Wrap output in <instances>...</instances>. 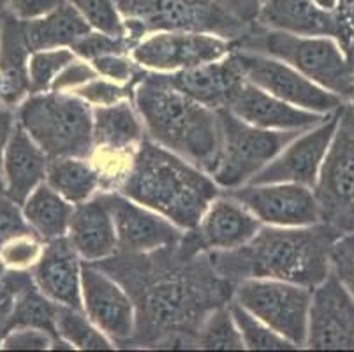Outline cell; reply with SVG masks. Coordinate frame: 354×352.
<instances>
[{
  "instance_id": "obj_1",
  "label": "cell",
  "mask_w": 354,
  "mask_h": 352,
  "mask_svg": "<svg viewBox=\"0 0 354 352\" xmlns=\"http://www.w3.org/2000/svg\"><path fill=\"white\" fill-rule=\"evenodd\" d=\"M94 264L133 298L136 329L127 347L198 349L203 322L233 299L234 284L218 275L210 252L182 240L143 254L117 252Z\"/></svg>"
},
{
  "instance_id": "obj_2",
  "label": "cell",
  "mask_w": 354,
  "mask_h": 352,
  "mask_svg": "<svg viewBox=\"0 0 354 352\" xmlns=\"http://www.w3.org/2000/svg\"><path fill=\"white\" fill-rule=\"evenodd\" d=\"M340 234L324 222L301 228L261 225L256 237L233 250L210 252L222 279H272L298 286H319L331 271V250Z\"/></svg>"
},
{
  "instance_id": "obj_3",
  "label": "cell",
  "mask_w": 354,
  "mask_h": 352,
  "mask_svg": "<svg viewBox=\"0 0 354 352\" xmlns=\"http://www.w3.org/2000/svg\"><path fill=\"white\" fill-rule=\"evenodd\" d=\"M117 192L189 231L222 190L207 171L145 138Z\"/></svg>"
},
{
  "instance_id": "obj_4",
  "label": "cell",
  "mask_w": 354,
  "mask_h": 352,
  "mask_svg": "<svg viewBox=\"0 0 354 352\" xmlns=\"http://www.w3.org/2000/svg\"><path fill=\"white\" fill-rule=\"evenodd\" d=\"M133 101L147 138L210 173L221 143L218 111L176 90L162 73L143 69Z\"/></svg>"
},
{
  "instance_id": "obj_5",
  "label": "cell",
  "mask_w": 354,
  "mask_h": 352,
  "mask_svg": "<svg viewBox=\"0 0 354 352\" xmlns=\"http://www.w3.org/2000/svg\"><path fill=\"white\" fill-rule=\"evenodd\" d=\"M233 50L279 58L324 90L342 97L346 102L353 99L354 67L337 39L326 35H296L252 24L245 34L233 41Z\"/></svg>"
},
{
  "instance_id": "obj_6",
  "label": "cell",
  "mask_w": 354,
  "mask_h": 352,
  "mask_svg": "<svg viewBox=\"0 0 354 352\" xmlns=\"http://www.w3.org/2000/svg\"><path fill=\"white\" fill-rule=\"evenodd\" d=\"M18 124L50 157H90L94 108L73 92H39L18 106Z\"/></svg>"
},
{
  "instance_id": "obj_7",
  "label": "cell",
  "mask_w": 354,
  "mask_h": 352,
  "mask_svg": "<svg viewBox=\"0 0 354 352\" xmlns=\"http://www.w3.org/2000/svg\"><path fill=\"white\" fill-rule=\"evenodd\" d=\"M115 4L134 46L145 35L162 30L210 32L236 41L250 27L233 18L215 0H115Z\"/></svg>"
},
{
  "instance_id": "obj_8",
  "label": "cell",
  "mask_w": 354,
  "mask_h": 352,
  "mask_svg": "<svg viewBox=\"0 0 354 352\" xmlns=\"http://www.w3.org/2000/svg\"><path fill=\"white\" fill-rule=\"evenodd\" d=\"M221 143L210 176L221 190H233L250 183L277 155L304 131H268L259 129L227 109H218Z\"/></svg>"
},
{
  "instance_id": "obj_9",
  "label": "cell",
  "mask_w": 354,
  "mask_h": 352,
  "mask_svg": "<svg viewBox=\"0 0 354 352\" xmlns=\"http://www.w3.org/2000/svg\"><path fill=\"white\" fill-rule=\"evenodd\" d=\"M321 222L354 234V108L346 102L314 185Z\"/></svg>"
},
{
  "instance_id": "obj_10",
  "label": "cell",
  "mask_w": 354,
  "mask_h": 352,
  "mask_svg": "<svg viewBox=\"0 0 354 352\" xmlns=\"http://www.w3.org/2000/svg\"><path fill=\"white\" fill-rule=\"evenodd\" d=\"M233 299L298 349L305 347L310 287L284 280L249 279L234 286Z\"/></svg>"
},
{
  "instance_id": "obj_11",
  "label": "cell",
  "mask_w": 354,
  "mask_h": 352,
  "mask_svg": "<svg viewBox=\"0 0 354 352\" xmlns=\"http://www.w3.org/2000/svg\"><path fill=\"white\" fill-rule=\"evenodd\" d=\"M231 55L245 80L296 108L331 115L346 104L342 97L324 90L279 58L245 50H233Z\"/></svg>"
},
{
  "instance_id": "obj_12",
  "label": "cell",
  "mask_w": 354,
  "mask_h": 352,
  "mask_svg": "<svg viewBox=\"0 0 354 352\" xmlns=\"http://www.w3.org/2000/svg\"><path fill=\"white\" fill-rule=\"evenodd\" d=\"M233 51V41L210 32L162 30L148 34L133 48L131 57L141 69L176 73L217 62Z\"/></svg>"
},
{
  "instance_id": "obj_13",
  "label": "cell",
  "mask_w": 354,
  "mask_h": 352,
  "mask_svg": "<svg viewBox=\"0 0 354 352\" xmlns=\"http://www.w3.org/2000/svg\"><path fill=\"white\" fill-rule=\"evenodd\" d=\"M240 201L263 225L301 228L321 222L314 190L300 183H247L222 190Z\"/></svg>"
},
{
  "instance_id": "obj_14",
  "label": "cell",
  "mask_w": 354,
  "mask_h": 352,
  "mask_svg": "<svg viewBox=\"0 0 354 352\" xmlns=\"http://www.w3.org/2000/svg\"><path fill=\"white\" fill-rule=\"evenodd\" d=\"M83 312L115 345L127 347L136 329V308L120 282L94 263L82 268Z\"/></svg>"
},
{
  "instance_id": "obj_15",
  "label": "cell",
  "mask_w": 354,
  "mask_h": 352,
  "mask_svg": "<svg viewBox=\"0 0 354 352\" xmlns=\"http://www.w3.org/2000/svg\"><path fill=\"white\" fill-rule=\"evenodd\" d=\"M340 109L328 115L319 125L296 136L250 183H300L314 189L339 125Z\"/></svg>"
},
{
  "instance_id": "obj_16",
  "label": "cell",
  "mask_w": 354,
  "mask_h": 352,
  "mask_svg": "<svg viewBox=\"0 0 354 352\" xmlns=\"http://www.w3.org/2000/svg\"><path fill=\"white\" fill-rule=\"evenodd\" d=\"M305 347L354 349V298L333 271L312 289Z\"/></svg>"
},
{
  "instance_id": "obj_17",
  "label": "cell",
  "mask_w": 354,
  "mask_h": 352,
  "mask_svg": "<svg viewBox=\"0 0 354 352\" xmlns=\"http://www.w3.org/2000/svg\"><path fill=\"white\" fill-rule=\"evenodd\" d=\"M117 229L118 252L143 254L180 243L183 229L160 213L129 199L120 192H102Z\"/></svg>"
},
{
  "instance_id": "obj_18",
  "label": "cell",
  "mask_w": 354,
  "mask_h": 352,
  "mask_svg": "<svg viewBox=\"0 0 354 352\" xmlns=\"http://www.w3.org/2000/svg\"><path fill=\"white\" fill-rule=\"evenodd\" d=\"M261 225L240 201L221 192L203 213L199 224L183 232L182 241L196 252L233 250L252 240Z\"/></svg>"
},
{
  "instance_id": "obj_19",
  "label": "cell",
  "mask_w": 354,
  "mask_h": 352,
  "mask_svg": "<svg viewBox=\"0 0 354 352\" xmlns=\"http://www.w3.org/2000/svg\"><path fill=\"white\" fill-rule=\"evenodd\" d=\"M226 109L240 120L268 131H307L328 118V115L296 108L249 80L241 82Z\"/></svg>"
},
{
  "instance_id": "obj_20",
  "label": "cell",
  "mask_w": 354,
  "mask_h": 352,
  "mask_svg": "<svg viewBox=\"0 0 354 352\" xmlns=\"http://www.w3.org/2000/svg\"><path fill=\"white\" fill-rule=\"evenodd\" d=\"M83 259L67 237L44 243L43 254L32 266L37 289L62 306L83 310L82 298Z\"/></svg>"
},
{
  "instance_id": "obj_21",
  "label": "cell",
  "mask_w": 354,
  "mask_h": 352,
  "mask_svg": "<svg viewBox=\"0 0 354 352\" xmlns=\"http://www.w3.org/2000/svg\"><path fill=\"white\" fill-rule=\"evenodd\" d=\"M67 240L85 263H99L117 254V229L104 194L74 206Z\"/></svg>"
},
{
  "instance_id": "obj_22",
  "label": "cell",
  "mask_w": 354,
  "mask_h": 352,
  "mask_svg": "<svg viewBox=\"0 0 354 352\" xmlns=\"http://www.w3.org/2000/svg\"><path fill=\"white\" fill-rule=\"evenodd\" d=\"M162 74L176 90L217 111L227 108L238 86L245 80L231 53L217 62Z\"/></svg>"
},
{
  "instance_id": "obj_23",
  "label": "cell",
  "mask_w": 354,
  "mask_h": 352,
  "mask_svg": "<svg viewBox=\"0 0 354 352\" xmlns=\"http://www.w3.org/2000/svg\"><path fill=\"white\" fill-rule=\"evenodd\" d=\"M0 106L18 108L32 93L28 76L30 48L25 25L9 11L0 12Z\"/></svg>"
},
{
  "instance_id": "obj_24",
  "label": "cell",
  "mask_w": 354,
  "mask_h": 352,
  "mask_svg": "<svg viewBox=\"0 0 354 352\" xmlns=\"http://www.w3.org/2000/svg\"><path fill=\"white\" fill-rule=\"evenodd\" d=\"M256 24L296 35L339 39V18L315 0H263Z\"/></svg>"
},
{
  "instance_id": "obj_25",
  "label": "cell",
  "mask_w": 354,
  "mask_h": 352,
  "mask_svg": "<svg viewBox=\"0 0 354 352\" xmlns=\"http://www.w3.org/2000/svg\"><path fill=\"white\" fill-rule=\"evenodd\" d=\"M48 164L50 157L20 124H16L4 151L6 196L24 206L28 196L46 182Z\"/></svg>"
},
{
  "instance_id": "obj_26",
  "label": "cell",
  "mask_w": 354,
  "mask_h": 352,
  "mask_svg": "<svg viewBox=\"0 0 354 352\" xmlns=\"http://www.w3.org/2000/svg\"><path fill=\"white\" fill-rule=\"evenodd\" d=\"M25 39L30 51L55 50V48H73L83 35L92 30L83 16L69 2L48 12L41 18L24 21Z\"/></svg>"
},
{
  "instance_id": "obj_27",
  "label": "cell",
  "mask_w": 354,
  "mask_h": 352,
  "mask_svg": "<svg viewBox=\"0 0 354 352\" xmlns=\"http://www.w3.org/2000/svg\"><path fill=\"white\" fill-rule=\"evenodd\" d=\"M24 215L35 237L46 241L67 237L74 205L46 182L41 183L24 203Z\"/></svg>"
},
{
  "instance_id": "obj_28",
  "label": "cell",
  "mask_w": 354,
  "mask_h": 352,
  "mask_svg": "<svg viewBox=\"0 0 354 352\" xmlns=\"http://www.w3.org/2000/svg\"><path fill=\"white\" fill-rule=\"evenodd\" d=\"M46 183L74 206L82 205L102 192L101 176L88 157L50 159Z\"/></svg>"
},
{
  "instance_id": "obj_29",
  "label": "cell",
  "mask_w": 354,
  "mask_h": 352,
  "mask_svg": "<svg viewBox=\"0 0 354 352\" xmlns=\"http://www.w3.org/2000/svg\"><path fill=\"white\" fill-rule=\"evenodd\" d=\"M59 308V303H55L53 299L44 296L37 289V286L28 287L16 298L15 305H12L11 314L6 321V333L15 328H37L53 335L57 342L62 340L57 333Z\"/></svg>"
},
{
  "instance_id": "obj_30",
  "label": "cell",
  "mask_w": 354,
  "mask_h": 352,
  "mask_svg": "<svg viewBox=\"0 0 354 352\" xmlns=\"http://www.w3.org/2000/svg\"><path fill=\"white\" fill-rule=\"evenodd\" d=\"M57 333L71 347L80 349V351H111L117 347L108 335L102 333L101 329L90 321L83 310L73 308V306L60 305L59 315H57Z\"/></svg>"
},
{
  "instance_id": "obj_31",
  "label": "cell",
  "mask_w": 354,
  "mask_h": 352,
  "mask_svg": "<svg viewBox=\"0 0 354 352\" xmlns=\"http://www.w3.org/2000/svg\"><path fill=\"white\" fill-rule=\"evenodd\" d=\"M231 315L236 322L240 335L243 338L245 349L250 351H289V349H298L292 342L273 331L268 324L252 315L249 310H245L240 303L231 299L230 303Z\"/></svg>"
},
{
  "instance_id": "obj_32",
  "label": "cell",
  "mask_w": 354,
  "mask_h": 352,
  "mask_svg": "<svg viewBox=\"0 0 354 352\" xmlns=\"http://www.w3.org/2000/svg\"><path fill=\"white\" fill-rule=\"evenodd\" d=\"M198 349L208 351H240L245 349L236 322L231 315L230 305L214 310L203 322L198 333Z\"/></svg>"
},
{
  "instance_id": "obj_33",
  "label": "cell",
  "mask_w": 354,
  "mask_h": 352,
  "mask_svg": "<svg viewBox=\"0 0 354 352\" xmlns=\"http://www.w3.org/2000/svg\"><path fill=\"white\" fill-rule=\"evenodd\" d=\"M76 58L71 48H55V50H41L30 53L28 58V76H30L32 93L48 92L51 90L55 77L60 71Z\"/></svg>"
},
{
  "instance_id": "obj_34",
  "label": "cell",
  "mask_w": 354,
  "mask_h": 352,
  "mask_svg": "<svg viewBox=\"0 0 354 352\" xmlns=\"http://www.w3.org/2000/svg\"><path fill=\"white\" fill-rule=\"evenodd\" d=\"M83 16L92 30L104 32L117 37H127L125 21L115 0H66Z\"/></svg>"
},
{
  "instance_id": "obj_35",
  "label": "cell",
  "mask_w": 354,
  "mask_h": 352,
  "mask_svg": "<svg viewBox=\"0 0 354 352\" xmlns=\"http://www.w3.org/2000/svg\"><path fill=\"white\" fill-rule=\"evenodd\" d=\"M138 80V77H136ZM83 101L88 102L92 108H101V106H111L117 102L133 99L134 95V82L133 83H117L106 77H94L88 83L82 85L80 89L73 90Z\"/></svg>"
},
{
  "instance_id": "obj_36",
  "label": "cell",
  "mask_w": 354,
  "mask_h": 352,
  "mask_svg": "<svg viewBox=\"0 0 354 352\" xmlns=\"http://www.w3.org/2000/svg\"><path fill=\"white\" fill-rule=\"evenodd\" d=\"M134 48V43L129 37H117L99 30H90L88 34L83 35L78 43H74L71 50L76 53V57L85 58L88 62L102 55L113 53H131Z\"/></svg>"
},
{
  "instance_id": "obj_37",
  "label": "cell",
  "mask_w": 354,
  "mask_h": 352,
  "mask_svg": "<svg viewBox=\"0 0 354 352\" xmlns=\"http://www.w3.org/2000/svg\"><path fill=\"white\" fill-rule=\"evenodd\" d=\"M44 248V241L35 234H24L12 238L11 241L0 248V257L4 259L8 268L12 270H27L32 268L41 257Z\"/></svg>"
},
{
  "instance_id": "obj_38",
  "label": "cell",
  "mask_w": 354,
  "mask_h": 352,
  "mask_svg": "<svg viewBox=\"0 0 354 352\" xmlns=\"http://www.w3.org/2000/svg\"><path fill=\"white\" fill-rule=\"evenodd\" d=\"M92 66L95 67L97 74L106 80L117 83H133L140 76L141 69L131 53H113V55H102V57L92 60Z\"/></svg>"
},
{
  "instance_id": "obj_39",
  "label": "cell",
  "mask_w": 354,
  "mask_h": 352,
  "mask_svg": "<svg viewBox=\"0 0 354 352\" xmlns=\"http://www.w3.org/2000/svg\"><path fill=\"white\" fill-rule=\"evenodd\" d=\"M24 234H34L25 219L24 210L11 198L0 194V248L12 238L24 237Z\"/></svg>"
},
{
  "instance_id": "obj_40",
  "label": "cell",
  "mask_w": 354,
  "mask_h": 352,
  "mask_svg": "<svg viewBox=\"0 0 354 352\" xmlns=\"http://www.w3.org/2000/svg\"><path fill=\"white\" fill-rule=\"evenodd\" d=\"M331 271L354 298V234H344L331 250Z\"/></svg>"
},
{
  "instance_id": "obj_41",
  "label": "cell",
  "mask_w": 354,
  "mask_h": 352,
  "mask_svg": "<svg viewBox=\"0 0 354 352\" xmlns=\"http://www.w3.org/2000/svg\"><path fill=\"white\" fill-rule=\"evenodd\" d=\"M57 338L44 329L15 328L4 335L0 347L8 351H44L53 349Z\"/></svg>"
},
{
  "instance_id": "obj_42",
  "label": "cell",
  "mask_w": 354,
  "mask_h": 352,
  "mask_svg": "<svg viewBox=\"0 0 354 352\" xmlns=\"http://www.w3.org/2000/svg\"><path fill=\"white\" fill-rule=\"evenodd\" d=\"M97 71L88 60L85 58L76 57L71 64H67L60 74L55 77L53 85H51V90L53 92H73V90L80 89L82 85L88 83L90 80L97 77Z\"/></svg>"
},
{
  "instance_id": "obj_43",
  "label": "cell",
  "mask_w": 354,
  "mask_h": 352,
  "mask_svg": "<svg viewBox=\"0 0 354 352\" xmlns=\"http://www.w3.org/2000/svg\"><path fill=\"white\" fill-rule=\"evenodd\" d=\"M66 0H9L6 11H9L21 21H28V19L46 16L48 12L55 11Z\"/></svg>"
},
{
  "instance_id": "obj_44",
  "label": "cell",
  "mask_w": 354,
  "mask_h": 352,
  "mask_svg": "<svg viewBox=\"0 0 354 352\" xmlns=\"http://www.w3.org/2000/svg\"><path fill=\"white\" fill-rule=\"evenodd\" d=\"M226 12L245 25L256 24L263 0H215Z\"/></svg>"
},
{
  "instance_id": "obj_45",
  "label": "cell",
  "mask_w": 354,
  "mask_h": 352,
  "mask_svg": "<svg viewBox=\"0 0 354 352\" xmlns=\"http://www.w3.org/2000/svg\"><path fill=\"white\" fill-rule=\"evenodd\" d=\"M335 15L339 18V44L346 46L349 43L351 35L354 32V0H339V4L335 8Z\"/></svg>"
},
{
  "instance_id": "obj_46",
  "label": "cell",
  "mask_w": 354,
  "mask_h": 352,
  "mask_svg": "<svg viewBox=\"0 0 354 352\" xmlns=\"http://www.w3.org/2000/svg\"><path fill=\"white\" fill-rule=\"evenodd\" d=\"M16 124H18V115L15 113V109L0 106V171H2V166H4L6 147H8L9 140H11Z\"/></svg>"
},
{
  "instance_id": "obj_47",
  "label": "cell",
  "mask_w": 354,
  "mask_h": 352,
  "mask_svg": "<svg viewBox=\"0 0 354 352\" xmlns=\"http://www.w3.org/2000/svg\"><path fill=\"white\" fill-rule=\"evenodd\" d=\"M344 53H346V57H347V60H349L351 66L354 67V32H353V35H351L349 43L344 46Z\"/></svg>"
},
{
  "instance_id": "obj_48",
  "label": "cell",
  "mask_w": 354,
  "mask_h": 352,
  "mask_svg": "<svg viewBox=\"0 0 354 352\" xmlns=\"http://www.w3.org/2000/svg\"><path fill=\"white\" fill-rule=\"evenodd\" d=\"M6 335V317L0 314V344H2V338Z\"/></svg>"
},
{
  "instance_id": "obj_49",
  "label": "cell",
  "mask_w": 354,
  "mask_h": 352,
  "mask_svg": "<svg viewBox=\"0 0 354 352\" xmlns=\"http://www.w3.org/2000/svg\"><path fill=\"white\" fill-rule=\"evenodd\" d=\"M6 271H8V264L4 263V259H2V257H0V277L4 275Z\"/></svg>"
},
{
  "instance_id": "obj_50",
  "label": "cell",
  "mask_w": 354,
  "mask_h": 352,
  "mask_svg": "<svg viewBox=\"0 0 354 352\" xmlns=\"http://www.w3.org/2000/svg\"><path fill=\"white\" fill-rule=\"evenodd\" d=\"M9 6V0H0V12H4Z\"/></svg>"
},
{
  "instance_id": "obj_51",
  "label": "cell",
  "mask_w": 354,
  "mask_h": 352,
  "mask_svg": "<svg viewBox=\"0 0 354 352\" xmlns=\"http://www.w3.org/2000/svg\"><path fill=\"white\" fill-rule=\"evenodd\" d=\"M0 194H6V180L2 178V174H0Z\"/></svg>"
},
{
  "instance_id": "obj_52",
  "label": "cell",
  "mask_w": 354,
  "mask_h": 352,
  "mask_svg": "<svg viewBox=\"0 0 354 352\" xmlns=\"http://www.w3.org/2000/svg\"><path fill=\"white\" fill-rule=\"evenodd\" d=\"M353 99H354V77H353ZM353 99H351V101H353Z\"/></svg>"
},
{
  "instance_id": "obj_53",
  "label": "cell",
  "mask_w": 354,
  "mask_h": 352,
  "mask_svg": "<svg viewBox=\"0 0 354 352\" xmlns=\"http://www.w3.org/2000/svg\"><path fill=\"white\" fill-rule=\"evenodd\" d=\"M351 106H353V108H354V99H353V101H351Z\"/></svg>"
},
{
  "instance_id": "obj_54",
  "label": "cell",
  "mask_w": 354,
  "mask_h": 352,
  "mask_svg": "<svg viewBox=\"0 0 354 352\" xmlns=\"http://www.w3.org/2000/svg\"><path fill=\"white\" fill-rule=\"evenodd\" d=\"M0 27H2V19H0Z\"/></svg>"
}]
</instances>
